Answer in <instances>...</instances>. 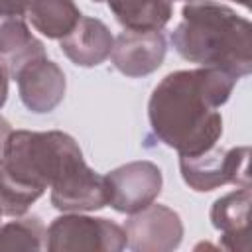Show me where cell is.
Returning <instances> with one entry per match:
<instances>
[{"label":"cell","mask_w":252,"mask_h":252,"mask_svg":"<svg viewBox=\"0 0 252 252\" xmlns=\"http://www.w3.org/2000/svg\"><path fill=\"white\" fill-rule=\"evenodd\" d=\"M238 79L211 67L167 73L148 100L150 138L179 156H197L222 136L220 106L228 102Z\"/></svg>","instance_id":"obj_1"},{"label":"cell","mask_w":252,"mask_h":252,"mask_svg":"<svg viewBox=\"0 0 252 252\" xmlns=\"http://www.w3.org/2000/svg\"><path fill=\"white\" fill-rule=\"evenodd\" d=\"M73 136L61 130H12L0 158V211L22 217L73 165L83 161Z\"/></svg>","instance_id":"obj_2"},{"label":"cell","mask_w":252,"mask_h":252,"mask_svg":"<svg viewBox=\"0 0 252 252\" xmlns=\"http://www.w3.org/2000/svg\"><path fill=\"white\" fill-rule=\"evenodd\" d=\"M175 53L199 67L220 69L236 79L252 71V26L217 0H191L169 35Z\"/></svg>","instance_id":"obj_3"},{"label":"cell","mask_w":252,"mask_h":252,"mask_svg":"<svg viewBox=\"0 0 252 252\" xmlns=\"http://www.w3.org/2000/svg\"><path fill=\"white\" fill-rule=\"evenodd\" d=\"M126 248V230L118 222L104 217H89L85 213H63L51 220L45 236V250H94L120 252Z\"/></svg>","instance_id":"obj_4"},{"label":"cell","mask_w":252,"mask_h":252,"mask_svg":"<svg viewBox=\"0 0 252 252\" xmlns=\"http://www.w3.org/2000/svg\"><path fill=\"white\" fill-rule=\"evenodd\" d=\"M248 159V146H213L197 156H179V171L185 185L197 193H209L222 185L250 187Z\"/></svg>","instance_id":"obj_5"},{"label":"cell","mask_w":252,"mask_h":252,"mask_svg":"<svg viewBox=\"0 0 252 252\" xmlns=\"http://www.w3.org/2000/svg\"><path fill=\"white\" fill-rule=\"evenodd\" d=\"M108 205L122 215H132L152 205L163 187L161 169L150 159L122 163L104 175Z\"/></svg>","instance_id":"obj_6"},{"label":"cell","mask_w":252,"mask_h":252,"mask_svg":"<svg viewBox=\"0 0 252 252\" xmlns=\"http://www.w3.org/2000/svg\"><path fill=\"white\" fill-rule=\"evenodd\" d=\"M126 248L132 252H171L183 240V220L179 213L156 201L142 211L128 215L124 222Z\"/></svg>","instance_id":"obj_7"},{"label":"cell","mask_w":252,"mask_h":252,"mask_svg":"<svg viewBox=\"0 0 252 252\" xmlns=\"http://www.w3.org/2000/svg\"><path fill=\"white\" fill-rule=\"evenodd\" d=\"M22 104L33 114L53 112L65 98L67 79L63 69L47 55L28 61L16 75Z\"/></svg>","instance_id":"obj_8"},{"label":"cell","mask_w":252,"mask_h":252,"mask_svg":"<svg viewBox=\"0 0 252 252\" xmlns=\"http://www.w3.org/2000/svg\"><path fill=\"white\" fill-rule=\"evenodd\" d=\"M49 191L53 209L61 213H93L108 205L104 175L96 173L85 159L63 173Z\"/></svg>","instance_id":"obj_9"},{"label":"cell","mask_w":252,"mask_h":252,"mask_svg":"<svg viewBox=\"0 0 252 252\" xmlns=\"http://www.w3.org/2000/svg\"><path fill=\"white\" fill-rule=\"evenodd\" d=\"M165 53L167 41L161 30H122L114 37L110 59L116 71L138 79L158 71Z\"/></svg>","instance_id":"obj_10"},{"label":"cell","mask_w":252,"mask_h":252,"mask_svg":"<svg viewBox=\"0 0 252 252\" xmlns=\"http://www.w3.org/2000/svg\"><path fill=\"white\" fill-rule=\"evenodd\" d=\"M114 35L108 26L91 16H81L75 28L59 39V47L65 57L77 67H96L110 57Z\"/></svg>","instance_id":"obj_11"},{"label":"cell","mask_w":252,"mask_h":252,"mask_svg":"<svg viewBox=\"0 0 252 252\" xmlns=\"http://www.w3.org/2000/svg\"><path fill=\"white\" fill-rule=\"evenodd\" d=\"M250 187H238L219 197L209 213L211 224L220 232V248L230 252L248 250V211Z\"/></svg>","instance_id":"obj_12"},{"label":"cell","mask_w":252,"mask_h":252,"mask_svg":"<svg viewBox=\"0 0 252 252\" xmlns=\"http://www.w3.org/2000/svg\"><path fill=\"white\" fill-rule=\"evenodd\" d=\"M75 0H30L26 18L47 39H61L81 20Z\"/></svg>","instance_id":"obj_13"},{"label":"cell","mask_w":252,"mask_h":252,"mask_svg":"<svg viewBox=\"0 0 252 252\" xmlns=\"http://www.w3.org/2000/svg\"><path fill=\"white\" fill-rule=\"evenodd\" d=\"M124 30H163L173 16L171 0H104Z\"/></svg>","instance_id":"obj_14"},{"label":"cell","mask_w":252,"mask_h":252,"mask_svg":"<svg viewBox=\"0 0 252 252\" xmlns=\"http://www.w3.org/2000/svg\"><path fill=\"white\" fill-rule=\"evenodd\" d=\"M47 228L35 215L14 217L0 224V250H45Z\"/></svg>","instance_id":"obj_15"},{"label":"cell","mask_w":252,"mask_h":252,"mask_svg":"<svg viewBox=\"0 0 252 252\" xmlns=\"http://www.w3.org/2000/svg\"><path fill=\"white\" fill-rule=\"evenodd\" d=\"M28 2H30V0H0V12H4V14L26 16Z\"/></svg>","instance_id":"obj_16"},{"label":"cell","mask_w":252,"mask_h":252,"mask_svg":"<svg viewBox=\"0 0 252 252\" xmlns=\"http://www.w3.org/2000/svg\"><path fill=\"white\" fill-rule=\"evenodd\" d=\"M10 134H12V126H10V122L0 114V158L4 156V150H6V142H8V138H10Z\"/></svg>","instance_id":"obj_17"},{"label":"cell","mask_w":252,"mask_h":252,"mask_svg":"<svg viewBox=\"0 0 252 252\" xmlns=\"http://www.w3.org/2000/svg\"><path fill=\"white\" fill-rule=\"evenodd\" d=\"M8 71L0 65V108L6 104V98H8Z\"/></svg>","instance_id":"obj_18"},{"label":"cell","mask_w":252,"mask_h":252,"mask_svg":"<svg viewBox=\"0 0 252 252\" xmlns=\"http://www.w3.org/2000/svg\"><path fill=\"white\" fill-rule=\"evenodd\" d=\"M236 4H240V6H244V8H248L250 6V0H234Z\"/></svg>","instance_id":"obj_19"},{"label":"cell","mask_w":252,"mask_h":252,"mask_svg":"<svg viewBox=\"0 0 252 252\" xmlns=\"http://www.w3.org/2000/svg\"><path fill=\"white\" fill-rule=\"evenodd\" d=\"M93 2H96V4H100V2H104V0H93Z\"/></svg>","instance_id":"obj_20"},{"label":"cell","mask_w":252,"mask_h":252,"mask_svg":"<svg viewBox=\"0 0 252 252\" xmlns=\"http://www.w3.org/2000/svg\"><path fill=\"white\" fill-rule=\"evenodd\" d=\"M2 217H4V215H2V211H0V220H2ZM0 224H2V222H0Z\"/></svg>","instance_id":"obj_21"},{"label":"cell","mask_w":252,"mask_h":252,"mask_svg":"<svg viewBox=\"0 0 252 252\" xmlns=\"http://www.w3.org/2000/svg\"><path fill=\"white\" fill-rule=\"evenodd\" d=\"M171 2H175V0H171ZM183 2H191V0H183Z\"/></svg>","instance_id":"obj_22"}]
</instances>
